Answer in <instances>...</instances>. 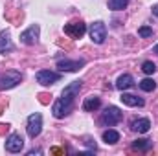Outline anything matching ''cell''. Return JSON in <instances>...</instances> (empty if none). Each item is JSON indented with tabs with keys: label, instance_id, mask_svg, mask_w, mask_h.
Returning a JSON list of instances; mask_svg holds the SVG:
<instances>
[{
	"label": "cell",
	"instance_id": "6da1fadb",
	"mask_svg": "<svg viewBox=\"0 0 158 156\" xmlns=\"http://www.w3.org/2000/svg\"><path fill=\"white\" fill-rule=\"evenodd\" d=\"M81 83H83V81H74V83H70L68 86H64L61 97L53 103L52 112H53V116L57 117V119L68 116V114L72 112V109H74V101H76V96L79 94V90H81V86H83Z\"/></svg>",
	"mask_w": 158,
	"mask_h": 156
},
{
	"label": "cell",
	"instance_id": "7a4b0ae2",
	"mask_svg": "<svg viewBox=\"0 0 158 156\" xmlns=\"http://www.w3.org/2000/svg\"><path fill=\"white\" fill-rule=\"evenodd\" d=\"M121 119H123V112L119 110L118 107H107V109L103 110V114H101V121H103V125H107V127L118 125Z\"/></svg>",
	"mask_w": 158,
	"mask_h": 156
},
{
	"label": "cell",
	"instance_id": "3957f363",
	"mask_svg": "<svg viewBox=\"0 0 158 156\" xmlns=\"http://www.w3.org/2000/svg\"><path fill=\"white\" fill-rule=\"evenodd\" d=\"M22 79V74L17 72V70H9L6 74L0 76V90H9V88H15Z\"/></svg>",
	"mask_w": 158,
	"mask_h": 156
},
{
	"label": "cell",
	"instance_id": "277c9868",
	"mask_svg": "<svg viewBox=\"0 0 158 156\" xmlns=\"http://www.w3.org/2000/svg\"><path fill=\"white\" fill-rule=\"evenodd\" d=\"M88 33H90L92 42H96V44H103L105 39H107V26H105L101 20H96V22H92V24H90Z\"/></svg>",
	"mask_w": 158,
	"mask_h": 156
},
{
	"label": "cell",
	"instance_id": "5b68a950",
	"mask_svg": "<svg viewBox=\"0 0 158 156\" xmlns=\"http://www.w3.org/2000/svg\"><path fill=\"white\" fill-rule=\"evenodd\" d=\"M40 130H42V116L39 112H35L28 117V136L31 140H35L40 134Z\"/></svg>",
	"mask_w": 158,
	"mask_h": 156
},
{
	"label": "cell",
	"instance_id": "8992f818",
	"mask_svg": "<svg viewBox=\"0 0 158 156\" xmlns=\"http://www.w3.org/2000/svg\"><path fill=\"white\" fill-rule=\"evenodd\" d=\"M39 33H40L39 24H33V26H30L26 31L20 33V42L26 44V46H33V44L39 40Z\"/></svg>",
	"mask_w": 158,
	"mask_h": 156
},
{
	"label": "cell",
	"instance_id": "52a82bcc",
	"mask_svg": "<svg viewBox=\"0 0 158 156\" xmlns=\"http://www.w3.org/2000/svg\"><path fill=\"white\" fill-rule=\"evenodd\" d=\"M85 31H86V26H85V22H70V24H66L64 26V33L70 37V39H81L83 35H85Z\"/></svg>",
	"mask_w": 158,
	"mask_h": 156
},
{
	"label": "cell",
	"instance_id": "ba28073f",
	"mask_svg": "<svg viewBox=\"0 0 158 156\" xmlns=\"http://www.w3.org/2000/svg\"><path fill=\"white\" fill-rule=\"evenodd\" d=\"M22 147H24V140H22L20 134L13 132V134L7 136V140H6V151L7 153H20Z\"/></svg>",
	"mask_w": 158,
	"mask_h": 156
},
{
	"label": "cell",
	"instance_id": "9c48e42d",
	"mask_svg": "<svg viewBox=\"0 0 158 156\" xmlns=\"http://www.w3.org/2000/svg\"><path fill=\"white\" fill-rule=\"evenodd\" d=\"M35 79H37V83H40V84L50 86V84H53V83H57L61 79V74L52 72V70H40V72H37Z\"/></svg>",
	"mask_w": 158,
	"mask_h": 156
},
{
	"label": "cell",
	"instance_id": "30bf717a",
	"mask_svg": "<svg viewBox=\"0 0 158 156\" xmlns=\"http://www.w3.org/2000/svg\"><path fill=\"white\" fill-rule=\"evenodd\" d=\"M85 66V61L83 59H77V61H68V59H63L57 63V68L61 72H77L79 68Z\"/></svg>",
	"mask_w": 158,
	"mask_h": 156
},
{
	"label": "cell",
	"instance_id": "8fae6325",
	"mask_svg": "<svg viewBox=\"0 0 158 156\" xmlns=\"http://www.w3.org/2000/svg\"><path fill=\"white\" fill-rule=\"evenodd\" d=\"M149 129H151V121L147 117H140V119L131 121V130H134L138 134H145V132H149Z\"/></svg>",
	"mask_w": 158,
	"mask_h": 156
},
{
	"label": "cell",
	"instance_id": "7c38bea8",
	"mask_svg": "<svg viewBox=\"0 0 158 156\" xmlns=\"http://www.w3.org/2000/svg\"><path fill=\"white\" fill-rule=\"evenodd\" d=\"M101 107V99L98 97V96H88L86 99H85V103H83V110L85 112H94V110H98Z\"/></svg>",
	"mask_w": 158,
	"mask_h": 156
},
{
	"label": "cell",
	"instance_id": "4fadbf2b",
	"mask_svg": "<svg viewBox=\"0 0 158 156\" xmlns=\"http://www.w3.org/2000/svg\"><path fill=\"white\" fill-rule=\"evenodd\" d=\"M125 105H129V107H143L145 105V101L142 99V97H136V96H132V94H121V97H119Z\"/></svg>",
	"mask_w": 158,
	"mask_h": 156
},
{
	"label": "cell",
	"instance_id": "5bb4252c",
	"mask_svg": "<svg viewBox=\"0 0 158 156\" xmlns=\"http://www.w3.org/2000/svg\"><path fill=\"white\" fill-rule=\"evenodd\" d=\"M13 50V42L9 37V31H0V53H7Z\"/></svg>",
	"mask_w": 158,
	"mask_h": 156
},
{
	"label": "cell",
	"instance_id": "9a60e30c",
	"mask_svg": "<svg viewBox=\"0 0 158 156\" xmlns=\"http://www.w3.org/2000/svg\"><path fill=\"white\" fill-rule=\"evenodd\" d=\"M134 84V79H132V76H129V74H123V76H119L118 81H116V88L118 90H127V88H131Z\"/></svg>",
	"mask_w": 158,
	"mask_h": 156
},
{
	"label": "cell",
	"instance_id": "2e32d148",
	"mask_svg": "<svg viewBox=\"0 0 158 156\" xmlns=\"http://www.w3.org/2000/svg\"><path fill=\"white\" fill-rule=\"evenodd\" d=\"M132 149L134 151H140V153H147V151L153 149V142L151 140H145V138L136 140V142H132Z\"/></svg>",
	"mask_w": 158,
	"mask_h": 156
},
{
	"label": "cell",
	"instance_id": "e0dca14e",
	"mask_svg": "<svg viewBox=\"0 0 158 156\" xmlns=\"http://www.w3.org/2000/svg\"><path fill=\"white\" fill-rule=\"evenodd\" d=\"M103 142H105V143H110V145L118 143V142H119V132L112 130V129L105 130V132H103Z\"/></svg>",
	"mask_w": 158,
	"mask_h": 156
},
{
	"label": "cell",
	"instance_id": "ac0fdd59",
	"mask_svg": "<svg viewBox=\"0 0 158 156\" xmlns=\"http://www.w3.org/2000/svg\"><path fill=\"white\" fill-rule=\"evenodd\" d=\"M127 4H129V0H109V7H110L112 11H121V9H125Z\"/></svg>",
	"mask_w": 158,
	"mask_h": 156
},
{
	"label": "cell",
	"instance_id": "d6986e66",
	"mask_svg": "<svg viewBox=\"0 0 158 156\" xmlns=\"http://www.w3.org/2000/svg\"><path fill=\"white\" fill-rule=\"evenodd\" d=\"M140 88H142L143 92H153V90L156 88V83H155L153 79H149V77L142 79V81H140Z\"/></svg>",
	"mask_w": 158,
	"mask_h": 156
},
{
	"label": "cell",
	"instance_id": "ffe728a7",
	"mask_svg": "<svg viewBox=\"0 0 158 156\" xmlns=\"http://www.w3.org/2000/svg\"><path fill=\"white\" fill-rule=\"evenodd\" d=\"M142 72L147 74V76H153V74L156 72V64H155L153 61H145V63L142 64Z\"/></svg>",
	"mask_w": 158,
	"mask_h": 156
},
{
	"label": "cell",
	"instance_id": "44dd1931",
	"mask_svg": "<svg viewBox=\"0 0 158 156\" xmlns=\"http://www.w3.org/2000/svg\"><path fill=\"white\" fill-rule=\"evenodd\" d=\"M138 35H140V37H143V39H147V37H151V35H153V30H151L149 26H142V28L138 30Z\"/></svg>",
	"mask_w": 158,
	"mask_h": 156
},
{
	"label": "cell",
	"instance_id": "7402d4cb",
	"mask_svg": "<svg viewBox=\"0 0 158 156\" xmlns=\"http://www.w3.org/2000/svg\"><path fill=\"white\" fill-rule=\"evenodd\" d=\"M39 101L42 105H48V103H50V96H48V94H39Z\"/></svg>",
	"mask_w": 158,
	"mask_h": 156
},
{
	"label": "cell",
	"instance_id": "603a6c76",
	"mask_svg": "<svg viewBox=\"0 0 158 156\" xmlns=\"http://www.w3.org/2000/svg\"><path fill=\"white\" fill-rule=\"evenodd\" d=\"M7 130H9V125L7 123H0V136H4Z\"/></svg>",
	"mask_w": 158,
	"mask_h": 156
},
{
	"label": "cell",
	"instance_id": "cb8c5ba5",
	"mask_svg": "<svg viewBox=\"0 0 158 156\" xmlns=\"http://www.w3.org/2000/svg\"><path fill=\"white\" fill-rule=\"evenodd\" d=\"M52 154H64V149H59V147H53L52 151H50Z\"/></svg>",
	"mask_w": 158,
	"mask_h": 156
},
{
	"label": "cell",
	"instance_id": "d4e9b609",
	"mask_svg": "<svg viewBox=\"0 0 158 156\" xmlns=\"http://www.w3.org/2000/svg\"><path fill=\"white\" fill-rule=\"evenodd\" d=\"M40 153H42L40 149H31V151H30L28 154H30V156H33V154H40Z\"/></svg>",
	"mask_w": 158,
	"mask_h": 156
},
{
	"label": "cell",
	"instance_id": "484cf974",
	"mask_svg": "<svg viewBox=\"0 0 158 156\" xmlns=\"http://www.w3.org/2000/svg\"><path fill=\"white\" fill-rule=\"evenodd\" d=\"M153 15L158 17V4H156V6H153Z\"/></svg>",
	"mask_w": 158,
	"mask_h": 156
},
{
	"label": "cell",
	"instance_id": "4316f807",
	"mask_svg": "<svg viewBox=\"0 0 158 156\" xmlns=\"http://www.w3.org/2000/svg\"><path fill=\"white\" fill-rule=\"evenodd\" d=\"M153 51H155V53H158V44L155 46V48H153Z\"/></svg>",
	"mask_w": 158,
	"mask_h": 156
},
{
	"label": "cell",
	"instance_id": "83f0119b",
	"mask_svg": "<svg viewBox=\"0 0 158 156\" xmlns=\"http://www.w3.org/2000/svg\"><path fill=\"white\" fill-rule=\"evenodd\" d=\"M0 114H2V110H0Z\"/></svg>",
	"mask_w": 158,
	"mask_h": 156
}]
</instances>
